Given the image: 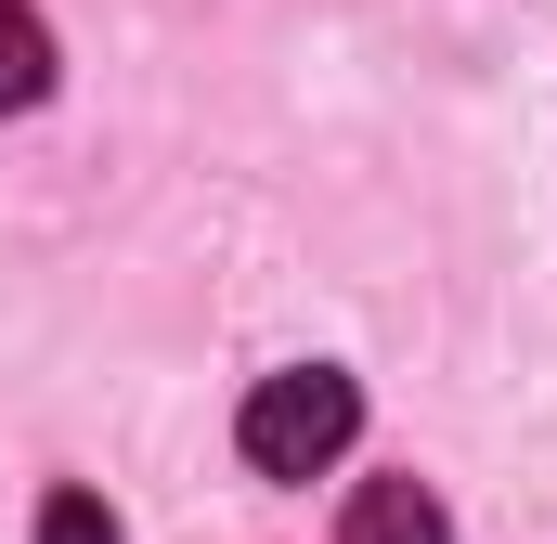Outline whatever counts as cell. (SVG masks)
Returning a JSON list of instances; mask_svg holds the SVG:
<instances>
[{
	"instance_id": "obj_1",
	"label": "cell",
	"mask_w": 557,
	"mask_h": 544,
	"mask_svg": "<svg viewBox=\"0 0 557 544\" xmlns=\"http://www.w3.org/2000/svg\"><path fill=\"white\" fill-rule=\"evenodd\" d=\"M350 428H363V390H350L337 363H285V376H260L247 415H234V441H247L260 480H324V467L350 454Z\"/></svg>"
},
{
	"instance_id": "obj_2",
	"label": "cell",
	"mask_w": 557,
	"mask_h": 544,
	"mask_svg": "<svg viewBox=\"0 0 557 544\" xmlns=\"http://www.w3.org/2000/svg\"><path fill=\"white\" fill-rule=\"evenodd\" d=\"M337 544H454V519H441L428 480H363L350 519H337Z\"/></svg>"
},
{
	"instance_id": "obj_3",
	"label": "cell",
	"mask_w": 557,
	"mask_h": 544,
	"mask_svg": "<svg viewBox=\"0 0 557 544\" xmlns=\"http://www.w3.org/2000/svg\"><path fill=\"white\" fill-rule=\"evenodd\" d=\"M52 91V26H39V0H0V118H26Z\"/></svg>"
},
{
	"instance_id": "obj_4",
	"label": "cell",
	"mask_w": 557,
	"mask_h": 544,
	"mask_svg": "<svg viewBox=\"0 0 557 544\" xmlns=\"http://www.w3.org/2000/svg\"><path fill=\"white\" fill-rule=\"evenodd\" d=\"M39 544H117V506L104 493H52L39 506Z\"/></svg>"
}]
</instances>
